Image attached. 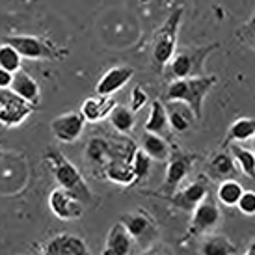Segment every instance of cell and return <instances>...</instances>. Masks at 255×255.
<instances>
[{
    "instance_id": "1",
    "label": "cell",
    "mask_w": 255,
    "mask_h": 255,
    "mask_svg": "<svg viewBox=\"0 0 255 255\" xmlns=\"http://www.w3.org/2000/svg\"><path fill=\"white\" fill-rule=\"evenodd\" d=\"M43 160L47 162L49 170L52 171V175H54L60 188L69 192L73 198L82 201L84 205H92L93 203L92 188L88 186V183L82 177V173L77 170V166L71 160H67L56 149H49L45 153V156H43Z\"/></svg>"
},
{
    "instance_id": "2",
    "label": "cell",
    "mask_w": 255,
    "mask_h": 255,
    "mask_svg": "<svg viewBox=\"0 0 255 255\" xmlns=\"http://www.w3.org/2000/svg\"><path fill=\"white\" fill-rule=\"evenodd\" d=\"M218 82L216 75H203V77L194 78H177L170 82L168 90H166V101H179V103H186L192 108V112L196 114L198 121L203 118V101H205L207 93L214 88Z\"/></svg>"
},
{
    "instance_id": "3",
    "label": "cell",
    "mask_w": 255,
    "mask_h": 255,
    "mask_svg": "<svg viewBox=\"0 0 255 255\" xmlns=\"http://www.w3.org/2000/svg\"><path fill=\"white\" fill-rule=\"evenodd\" d=\"M183 6L175 7L166 21L160 24V28L153 36V45H151V58L155 62L156 69H162L166 65H170L177 52V37H179V26L183 19Z\"/></svg>"
},
{
    "instance_id": "4",
    "label": "cell",
    "mask_w": 255,
    "mask_h": 255,
    "mask_svg": "<svg viewBox=\"0 0 255 255\" xmlns=\"http://www.w3.org/2000/svg\"><path fill=\"white\" fill-rule=\"evenodd\" d=\"M218 49V43L203 45V47H192L175 52L173 60L170 62L171 77L177 78H194L205 75V60L209 54H213Z\"/></svg>"
},
{
    "instance_id": "5",
    "label": "cell",
    "mask_w": 255,
    "mask_h": 255,
    "mask_svg": "<svg viewBox=\"0 0 255 255\" xmlns=\"http://www.w3.org/2000/svg\"><path fill=\"white\" fill-rule=\"evenodd\" d=\"M36 110L34 105L19 97L11 90H0V125L6 128H15L22 125L28 116Z\"/></svg>"
},
{
    "instance_id": "6",
    "label": "cell",
    "mask_w": 255,
    "mask_h": 255,
    "mask_svg": "<svg viewBox=\"0 0 255 255\" xmlns=\"http://www.w3.org/2000/svg\"><path fill=\"white\" fill-rule=\"evenodd\" d=\"M196 160H198V155H194V153H188L183 149H171V155L168 158V168H166V179L162 184V192H166L168 198L177 192L181 183L190 173L192 164Z\"/></svg>"
},
{
    "instance_id": "7",
    "label": "cell",
    "mask_w": 255,
    "mask_h": 255,
    "mask_svg": "<svg viewBox=\"0 0 255 255\" xmlns=\"http://www.w3.org/2000/svg\"><path fill=\"white\" fill-rule=\"evenodd\" d=\"M207 198H209V183H207V179L201 175V177H198L194 183L186 184L184 188H181V190H177L173 196H170L168 201H170L175 209H181L184 213H194Z\"/></svg>"
},
{
    "instance_id": "8",
    "label": "cell",
    "mask_w": 255,
    "mask_h": 255,
    "mask_svg": "<svg viewBox=\"0 0 255 255\" xmlns=\"http://www.w3.org/2000/svg\"><path fill=\"white\" fill-rule=\"evenodd\" d=\"M49 209L58 220L73 222V220H80L84 216L86 205L82 201H78L77 198H73L69 192H65L64 188L58 186V188H54V190L50 192Z\"/></svg>"
},
{
    "instance_id": "9",
    "label": "cell",
    "mask_w": 255,
    "mask_h": 255,
    "mask_svg": "<svg viewBox=\"0 0 255 255\" xmlns=\"http://www.w3.org/2000/svg\"><path fill=\"white\" fill-rule=\"evenodd\" d=\"M4 43L11 45L22 58H28V60H50V58H54L52 47L37 36L15 34V36H7Z\"/></svg>"
},
{
    "instance_id": "10",
    "label": "cell",
    "mask_w": 255,
    "mask_h": 255,
    "mask_svg": "<svg viewBox=\"0 0 255 255\" xmlns=\"http://www.w3.org/2000/svg\"><path fill=\"white\" fill-rule=\"evenodd\" d=\"M84 116L80 112L71 110V112L60 114V116H56L54 120L50 121V130H52V136L56 140L64 143H73L80 138L82 130H84Z\"/></svg>"
},
{
    "instance_id": "11",
    "label": "cell",
    "mask_w": 255,
    "mask_h": 255,
    "mask_svg": "<svg viewBox=\"0 0 255 255\" xmlns=\"http://www.w3.org/2000/svg\"><path fill=\"white\" fill-rule=\"evenodd\" d=\"M222 213H220V207L216 205V201L211 198H207L201 205L192 213L190 226H188V233L186 239L190 237H201V235L209 233L213 227L218 226Z\"/></svg>"
},
{
    "instance_id": "12",
    "label": "cell",
    "mask_w": 255,
    "mask_h": 255,
    "mask_svg": "<svg viewBox=\"0 0 255 255\" xmlns=\"http://www.w3.org/2000/svg\"><path fill=\"white\" fill-rule=\"evenodd\" d=\"M134 77V69L128 65H116L110 67L108 71H105L101 75V78L97 80L95 92L97 95H105V97H112L114 93H118L121 88L130 82V78Z\"/></svg>"
},
{
    "instance_id": "13",
    "label": "cell",
    "mask_w": 255,
    "mask_h": 255,
    "mask_svg": "<svg viewBox=\"0 0 255 255\" xmlns=\"http://www.w3.org/2000/svg\"><path fill=\"white\" fill-rule=\"evenodd\" d=\"M43 255H92V252L84 239L73 233H60L45 244Z\"/></svg>"
},
{
    "instance_id": "14",
    "label": "cell",
    "mask_w": 255,
    "mask_h": 255,
    "mask_svg": "<svg viewBox=\"0 0 255 255\" xmlns=\"http://www.w3.org/2000/svg\"><path fill=\"white\" fill-rule=\"evenodd\" d=\"M120 222L125 226V229L136 242H142L155 235V220L151 218L143 209H136L132 213L123 214Z\"/></svg>"
},
{
    "instance_id": "15",
    "label": "cell",
    "mask_w": 255,
    "mask_h": 255,
    "mask_svg": "<svg viewBox=\"0 0 255 255\" xmlns=\"http://www.w3.org/2000/svg\"><path fill=\"white\" fill-rule=\"evenodd\" d=\"M112 143L107 142L105 138H92L88 145H86L84 156L86 160L92 164L93 173L97 177H105V170H107L108 162L112 160Z\"/></svg>"
},
{
    "instance_id": "16",
    "label": "cell",
    "mask_w": 255,
    "mask_h": 255,
    "mask_svg": "<svg viewBox=\"0 0 255 255\" xmlns=\"http://www.w3.org/2000/svg\"><path fill=\"white\" fill-rule=\"evenodd\" d=\"M136 241L130 237L125 226L118 222L110 227L107 235V244L103 250V255H132Z\"/></svg>"
},
{
    "instance_id": "17",
    "label": "cell",
    "mask_w": 255,
    "mask_h": 255,
    "mask_svg": "<svg viewBox=\"0 0 255 255\" xmlns=\"http://www.w3.org/2000/svg\"><path fill=\"white\" fill-rule=\"evenodd\" d=\"M118 107V103L114 97H105V95H95L88 97L80 107V114L84 116L86 121L90 123H99V121L110 118L114 108Z\"/></svg>"
},
{
    "instance_id": "18",
    "label": "cell",
    "mask_w": 255,
    "mask_h": 255,
    "mask_svg": "<svg viewBox=\"0 0 255 255\" xmlns=\"http://www.w3.org/2000/svg\"><path fill=\"white\" fill-rule=\"evenodd\" d=\"M166 112H168V121H170V128L173 132H186L190 130L192 125L198 121L196 114L192 112V108L186 103H179V101H171L166 105Z\"/></svg>"
},
{
    "instance_id": "19",
    "label": "cell",
    "mask_w": 255,
    "mask_h": 255,
    "mask_svg": "<svg viewBox=\"0 0 255 255\" xmlns=\"http://www.w3.org/2000/svg\"><path fill=\"white\" fill-rule=\"evenodd\" d=\"M11 92H15L19 97L34 105V107H39L41 103V90H39V84L36 82V78H32L28 73L19 71L15 73L13 77V84H11Z\"/></svg>"
},
{
    "instance_id": "20",
    "label": "cell",
    "mask_w": 255,
    "mask_h": 255,
    "mask_svg": "<svg viewBox=\"0 0 255 255\" xmlns=\"http://www.w3.org/2000/svg\"><path fill=\"white\" fill-rule=\"evenodd\" d=\"M145 132L156 136H170V121H168V112L166 105L162 101H151V110H149L147 121H145Z\"/></svg>"
},
{
    "instance_id": "21",
    "label": "cell",
    "mask_w": 255,
    "mask_h": 255,
    "mask_svg": "<svg viewBox=\"0 0 255 255\" xmlns=\"http://www.w3.org/2000/svg\"><path fill=\"white\" fill-rule=\"evenodd\" d=\"M211 177L216 181H231L239 175V166L235 162L231 151H220L211 158Z\"/></svg>"
},
{
    "instance_id": "22",
    "label": "cell",
    "mask_w": 255,
    "mask_h": 255,
    "mask_svg": "<svg viewBox=\"0 0 255 255\" xmlns=\"http://www.w3.org/2000/svg\"><path fill=\"white\" fill-rule=\"evenodd\" d=\"M142 151H145L151 156V160H156V162H168L171 155V147L168 145L166 138L149 134V132H145V136L142 138Z\"/></svg>"
},
{
    "instance_id": "23",
    "label": "cell",
    "mask_w": 255,
    "mask_h": 255,
    "mask_svg": "<svg viewBox=\"0 0 255 255\" xmlns=\"http://www.w3.org/2000/svg\"><path fill=\"white\" fill-rule=\"evenodd\" d=\"M237 246L226 235H209L199 246V255H235Z\"/></svg>"
},
{
    "instance_id": "24",
    "label": "cell",
    "mask_w": 255,
    "mask_h": 255,
    "mask_svg": "<svg viewBox=\"0 0 255 255\" xmlns=\"http://www.w3.org/2000/svg\"><path fill=\"white\" fill-rule=\"evenodd\" d=\"M110 125H112L120 134H130L132 130H134V125H136V112H132L128 107H118L114 108L112 114H110Z\"/></svg>"
},
{
    "instance_id": "25",
    "label": "cell",
    "mask_w": 255,
    "mask_h": 255,
    "mask_svg": "<svg viewBox=\"0 0 255 255\" xmlns=\"http://www.w3.org/2000/svg\"><path fill=\"white\" fill-rule=\"evenodd\" d=\"M255 136V120L254 118H239L231 123V127L227 130L226 143L235 142H246Z\"/></svg>"
},
{
    "instance_id": "26",
    "label": "cell",
    "mask_w": 255,
    "mask_h": 255,
    "mask_svg": "<svg viewBox=\"0 0 255 255\" xmlns=\"http://www.w3.org/2000/svg\"><path fill=\"white\" fill-rule=\"evenodd\" d=\"M242 194H244V188H242V184L239 183V181H235V179H231V181H222L218 186V192H216L218 201L226 207L239 205Z\"/></svg>"
},
{
    "instance_id": "27",
    "label": "cell",
    "mask_w": 255,
    "mask_h": 255,
    "mask_svg": "<svg viewBox=\"0 0 255 255\" xmlns=\"http://www.w3.org/2000/svg\"><path fill=\"white\" fill-rule=\"evenodd\" d=\"M231 155H233L235 162L239 166V170L250 179H255V153L241 145H231Z\"/></svg>"
},
{
    "instance_id": "28",
    "label": "cell",
    "mask_w": 255,
    "mask_h": 255,
    "mask_svg": "<svg viewBox=\"0 0 255 255\" xmlns=\"http://www.w3.org/2000/svg\"><path fill=\"white\" fill-rule=\"evenodd\" d=\"M21 60L22 56L11 45H7V43L0 45V69H6V71L15 75V73L21 71Z\"/></svg>"
},
{
    "instance_id": "29",
    "label": "cell",
    "mask_w": 255,
    "mask_h": 255,
    "mask_svg": "<svg viewBox=\"0 0 255 255\" xmlns=\"http://www.w3.org/2000/svg\"><path fill=\"white\" fill-rule=\"evenodd\" d=\"M151 156L142 151V149H136L134 160H132V168H134V175H136V183H143L145 179L151 175Z\"/></svg>"
},
{
    "instance_id": "30",
    "label": "cell",
    "mask_w": 255,
    "mask_h": 255,
    "mask_svg": "<svg viewBox=\"0 0 255 255\" xmlns=\"http://www.w3.org/2000/svg\"><path fill=\"white\" fill-rule=\"evenodd\" d=\"M239 211L246 216H254L255 214V192L254 190H244L239 201Z\"/></svg>"
},
{
    "instance_id": "31",
    "label": "cell",
    "mask_w": 255,
    "mask_h": 255,
    "mask_svg": "<svg viewBox=\"0 0 255 255\" xmlns=\"http://www.w3.org/2000/svg\"><path fill=\"white\" fill-rule=\"evenodd\" d=\"M145 103H147V93L143 92L142 86H136L134 90L130 92V105H128V108L132 112H138L140 108L145 107Z\"/></svg>"
},
{
    "instance_id": "32",
    "label": "cell",
    "mask_w": 255,
    "mask_h": 255,
    "mask_svg": "<svg viewBox=\"0 0 255 255\" xmlns=\"http://www.w3.org/2000/svg\"><path fill=\"white\" fill-rule=\"evenodd\" d=\"M239 36L244 39L246 43H250L252 47L255 49V13L252 15V19H250L241 30H239Z\"/></svg>"
},
{
    "instance_id": "33",
    "label": "cell",
    "mask_w": 255,
    "mask_h": 255,
    "mask_svg": "<svg viewBox=\"0 0 255 255\" xmlns=\"http://www.w3.org/2000/svg\"><path fill=\"white\" fill-rule=\"evenodd\" d=\"M13 77V73L6 71V69H0V90H11Z\"/></svg>"
},
{
    "instance_id": "34",
    "label": "cell",
    "mask_w": 255,
    "mask_h": 255,
    "mask_svg": "<svg viewBox=\"0 0 255 255\" xmlns=\"http://www.w3.org/2000/svg\"><path fill=\"white\" fill-rule=\"evenodd\" d=\"M244 255H255V241L252 242V244H250L248 250H246V254H244Z\"/></svg>"
},
{
    "instance_id": "35",
    "label": "cell",
    "mask_w": 255,
    "mask_h": 255,
    "mask_svg": "<svg viewBox=\"0 0 255 255\" xmlns=\"http://www.w3.org/2000/svg\"><path fill=\"white\" fill-rule=\"evenodd\" d=\"M147 255H170V254H166V252H160V250H153V252H149Z\"/></svg>"
},
{
    "instance_id": "36",
    "label": "cell",
    "mask_w": 255,
    "mask_h": 255,
    "mask_svg": "<svg viewBox=\"0 0 255 255\" xmlns=\"http://www.w3.org/2000/svg\"><path fill=\"white\" fill-rule=\"evenodd\" d=\"M254 151H255V136H254Z\"/></svg>"
},
{
    "instance_id": "37",
    "label": "cell",
    "mask_w": 255,
    "mask_h": 255,
    "mask_svg": "<svg viewBox=\"0 0 255 255\" xmlns=\"http://www.w3.org/2000/svg\"><path fill=\"white\" fill-rule=\"evenodd\" d=\"M0 151H2V147H0Z\"/></svg>"
}]
</instances>
